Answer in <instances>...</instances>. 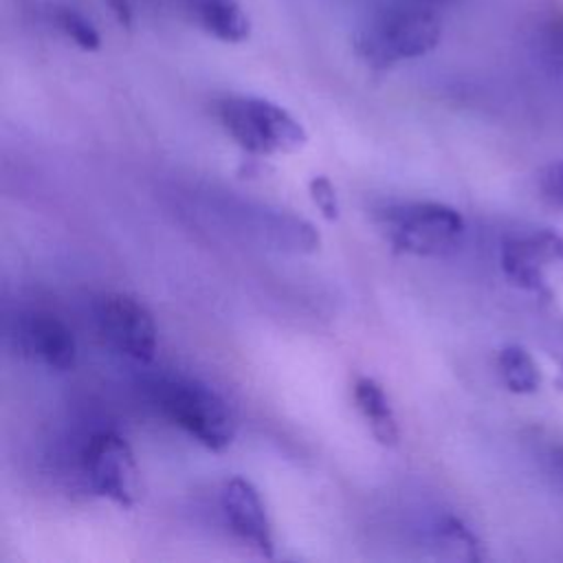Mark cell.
<instances>
[{
    "instance_id": "1",
    "label": "cell",
    "mask_w": 563,
    "mask_h": 563,
    "mask_svg": "<svg viewBox=\"0 0 563 563\" xmlns=\"http://www.w3.org/2000/svg\"><path fill=\"white\" fill-rule=\"evenodd\" d=\"M442 37L440 9L416 0H383L354 33L356 55L374 70L418 59Z\"/></svg>"
},
{
    "instance_id": "2",
    "label": "cell",
    "mask_w": 563,
    "mask_h": 563,
    "mask_svg": "<svg viewBox=\"0 0 563 563\" xmlns=\"http://www.w3.org/2000/svg\"><path fill=\"white\" fill-rule=\"evenodd\" d=\"M213 112L222 130L253 156L292 154L308 141L303 125L286 108L262 97L224 95Z\"/></svg>"
},
{
    "instance_id": "3",
    "label": "cell",
    "mask_w": 563,
    "mask_h": 563,
    "mask_svg": "<svg viewBox=\"0 0 563 563\" xmlns=\"http://www.w3.org/2000/svg\"><path fill=\"white\" fill-rule=\"evenodd\" d=\"M163 416L205 449L220 453L235 440V416L227 400L196 380H169L158 389Z\"/></svg>"
},
{
    "instance_id": "4",
    "label": "cell",
    "mask_w": 563,
    "mask_h": 563,
    "mask_svg": "<svg viewBox=\"0 0 563 563\" xmlns=\"http://www.w3.org/2000/svg\"><path fill=\"white\" fill-rule=\"evenodd\" d=\"M383 229L398 253L442 257L457 249L464 235V218L444 202L413 200L387 209Z\"/></svg>"
},
{
    "instance_id": "5",
    "label": "cell",
    "mask_w": 563,
    "mask_h": 563,
    "mask_svg": "<svg viewBox=\"0 0 563 563\" xmlns=\"http://www.w3.org/2000/svg\"><path fill=\"white\" fill-rule=\"evenodd\" d=\"M119 24L141 18H176L224 44H240L251 33L249 15L238 0H106Z\"/></svg>"
},
{
    "instance_id": "6",
    "label": "cell",
    "mask_w": 563,
    "mask_h": 563,
    "mask_svg": "<svg viewBox=\"0 0 563 563\" xmlns=\"http://www.w3.org/2000/svg\"><path fill=\"white\" fill-rule=\"evenodd\" d=\"M84 473L90 488L121 508L136 506L141 497V473L128 440L114 431L90 435L84 455Z\"/></svg>"
},
{
    "instance_id": "7",
    "label": "cell",
    "mask_w": 563,
    "mask_h": 563,
    "mask_svg": "<svg viewBox=\"0 0 563 563\" xmlns=\"http://www.w3.org/2000/svg\"><path fill=\"white\" fill-rule=\"evenodd\" d=\"M97 325L117 352L150 363L156 354L158 330L150 308L134 295L108 292L97 303Z\"/></svg>"
},
{
    "instance_id": "8",
    "label": "cell",
    "mask_w": 563,
    "mask_h": 563,
    "mask_svg": "<svg viewBox=\"0 0 563 563\" xmlns=\"http://www.w3.org/2000/svg\"><path fill=\"white\" fill-rule=\"evenodd\" d=\"M499 260L510 284L550 299L552 273L563 275V235L543 229L523 238H508Z\"/></svg>"
},
{
    "instance_id": "9",
    "label": "cell",
    "mask_w": 563,
    "mask_h": 563,
    "mask_svg": "<svg viewBox=\"0 0 563 563\" xmlns=\"http://www.w3.org/2000/svg\"><path fill=\"white\" fill-rule=\"evenodd\" d=\"M220 508L229 530L260 556L275 554L273 526L260 490L242 475H233L222 484Z\"/></svg>"
},
{
    "instance_id": "10",
    "label": "cell",
    "mask_w": 563,
    "mask_h": 563,
    "mask_svg": "<svg viewBox=\"0 0 563 563\" xmlns=\"http://www.w3.org/2000/svg\"><path fill=\"white\" fill-rule=\"evenodd\" d=\"M22 347L40 358L46 367L68 372L77 361V343L73 330L51 312H33L20 325Z\"/></svg>"
},
{
    "instance_id": "11",
    "label": "cell",
    "mask_w": 563,
    "mask_h": 563,
    "mask_svg": "<svg viewBox=\"0 0 563 563\" xmlns=\"http://www.w3.org/2000/svg\"><path fill=\"white\" fill-rule=\"evenodd\" d=\"M354 402L374 440L383 446H396L400 440V431L396 413L380 383L372 376H358L354 383Z\"/></svg>"
},
{
    "instance_id": "12",
    "label": "cell",
    "mask_w": 563,
    "mask_h": 563,
    "mask_svg": "<svg viewBox=\"0 0 563 563\" xmlns=\"http://www.w3.org/2000/svg\"><path fill=\"white\" fill-rule=\"evenodd\" d=\"M497 367L504 385L512 394H534L541 385V372L532 354L521 345H506L497 354Z\"/></svg>"
},
{
    "instance_id": "13",
    "label": "cell",
    "mask_w": 563,
    "mask_h": 563,
    "mask_svg": "<svg viewBox=\"0 0 563 563\" xmlns=\"http://www.w3.org/2000/svg\"><path fill=\"white\" fill-rule=\"evenodd\" d=\"M46 18L64 37H68L81 51H97L101 46L97 26L79 9L70 4H51Z\"/></svg>"
},
{
    "instance_id": "14",
    "label": "cell",
    "mask_w": 563,
    "mask_h": 563,
    "mask_svg": "<svg viewBox=\"0 0 563 563\" xmlns=\"http://www.w3.org/2000/svg\"><path fill=\"white\" fill-rule=\"evenodd\" d=\"M435 541L444 550H449V556L464 559V561L482 559V545L477 537L457 517H444L440 521V526L435 528Z\"/></svg>"
},
{
    "instance_id": "15",
    "label": "cell",
    "mask_w": 563,
    "mask_h": 563,
    "mask_svg": "<svg viewBox=\"0 0 563 563\" xmlns=\"http://www.w3.org/2000/svg\"><path fill=\"white\" fill-rule=\"evenodd\" d=\"M308 191H310L312 202L317 205V209L321 211V216H323L328 222L339 220V213H341L339 196H336V189H334V185L330 183L328 176H323V174L312 176L310 183H308Z\"/></svg>"
},
{
    "instance_id": "16",
    "label": "cell",
    "mask_w": 563,
    "mask_h": 563,
    "mask_svg": "<svg viewBox=\"0 0 563 563\" xmlns=\"http://www.w3.org/2000/svg\"><path fill=\"white\" fill-rule=\"evenodd\" d=\"M539 185L548 202H552L554 207H563V161L548 165L539 178Z\"/></svg>"
},
{
    "instance_id": "17",
    "label": "cell",
    "mask_w": 563,
    "mask_h": 563,
    "mask_svg": "<svg viewBox=\"0 0 563 563\" xmlns=\"http://www.w3.org/2000/svg\"><path fill=\"white\" fill-rule=\"evenodd\" d=\"M548 354L559 363V376H556L554 385L563 391V319L554 325V332L550 334Z\"/></svg>"
},
{
    "instance_id": "18",
    "label": "cell",
    "mask_w": 563,
    "mask_h": 563,
    "mask_svg": "<svg viewBox=\"0 0 563 563\" xmlns=\"http://www.w3.org/2000/svg\"><path fill=\"white\" fill-rule=\"evenodd\" d=\"M552 464H554V473L559 475L561 484H563V446H556L552 453Z\"/></svg>"
},
{
    "instance_id": "19",
    "label": "cell",
    "mask_w": 563,
    "mask_h": 563,
    "mask_svg": "<svg viewBox=\"0 0 563 563\" xmlns=\"http://www.w3.org/2000/svg\"><path fill=\"white\" fill-rule=\"evenodd\" d=\"M416 2H424V4H431L435 9H442V7H446V4H451L455 0H416Z\"/></svg>"
},
{
    "instance_id": "20",
    "label": "cell",
    "mask_w": 563,
    "mask_h": 563,
    "mask_svg": "<svg viewBox=\"0 0 563 563\" xmlns=\"http://www.w3.org/2000/svg\"><path fill=\"white\" fill-rule=\"evenodd\" d=\"M554 37H556V42L563 46V24H559V26H556V31H554Z\"/></svg>"
}]
</instances>
